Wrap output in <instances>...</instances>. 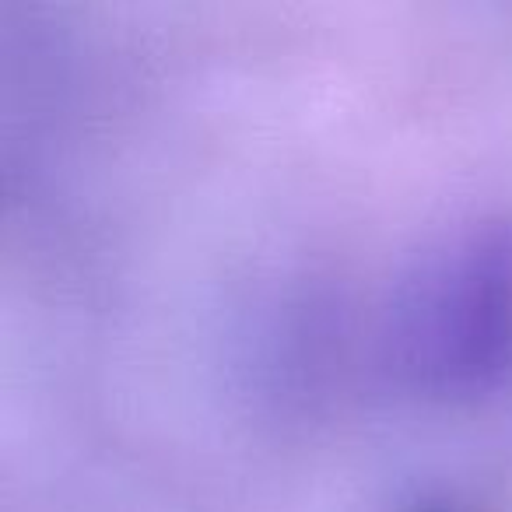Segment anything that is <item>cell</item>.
I'll return each instance as SVG.
<instances>
[{
    "instance_id": "obj_1",
    "label": "cell",
    "mask_w": 512,
    "mask_h": 512,
    "mask_svg": "<svg viewBox=\"0 0 512 512\" xmlns=\"http://www.w3.org/2000/svg\"><path fill=\"white\" fill-rule=\"evenodd\" d=\"M414 369L446 383L495 372L512 348V246L502 235L463 249L411 309Z\"/></svg>"
}]
</instances>
